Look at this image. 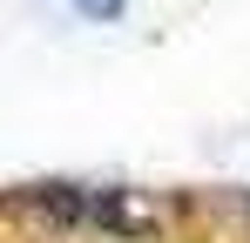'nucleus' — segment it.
<instances>
[{"mask_svg": "<svg viewBox=\"0 0 250 243\" xmlns=\"http://www.w3.org/2000/svg\"><path fill=\"white\" fill-rule=\"evenodd\" d=\"M95 223L115 230V237H142V230L163 223V202L135 196V189H102V196H95Z\"/></svg>", "mask_w": 250, "mask_h": 243, "instance_id": "1", "label": "nucleus"}, {"mask_svg": "<svg viewBox=\"0 0 250 243\" xmlns=\"http://www.w3.org/2000/svg\"><path fill=\"white\" fill-rule=\"evenodd\" d=\"M34 216H47V223H61V230H75V223H95V196H82V189H68V182H47V189H34Z\"/></svg>", "mask_w": 250, "mask_h": 243, "instance_id": "2", "label": "nucleus"}]
</instances>
